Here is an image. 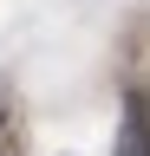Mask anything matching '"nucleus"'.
Listing matches in <instances>:
<instances>
[{"instance_id":"1","label":"nucleus","mask_w":150,"mask_h":156,"mask_svg":"<svg viewBox=\"0 0 150 156\" xmlns=\"http://www.w3.org/2000/svg\"><path fill=\"white\" fill-rule=\"evenodd\" d=\"M118 156H150V111H144V98H124V136H118Z\"/></svg>"}]
</instances>
